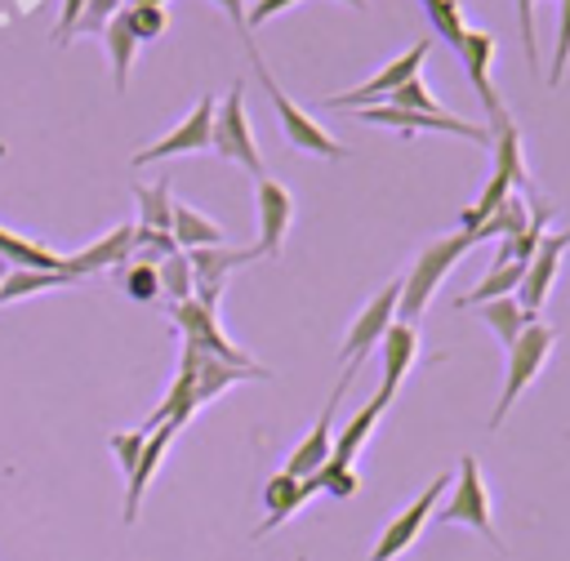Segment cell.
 Returning a JSON list of instances; mask_svg holds the SVG:
<instances>
[{
  "label": "cell",
  "instance_id": "6da1fadb",
  "mask_svg": "<svg viewBox=\"0 0 570 561\" xmlns=\"http://www.w3.org/2000/svg\"><path fill=\"white\" fill-rule=\"evenodd\" d=\"M476 245V236L472 232H450V236H436L419 258H414V267L401 276V303H396V321H405V325H419V316H423V307L432 303V294H436V285L450 276V267L468 254Z\"/></svg>",
  "mask_w": 570,
  "mask_h": 561
},
{
  "label": "cell",
  "instance_id": "7a4b0ae2",
  "mask_svg": "<svg viewBox=\"0 0 570 561\" xmlns=\"http://www.w3.org/2000/svg\"><path fill=\"white\" fill-rule=\"evenodd\" d=\"M552 343H557V329L552 325H543V321H530L521 334H517V343L508 347V370H503V392H499V401H494V414H490V432L494 427H503V419L512 414V405H517V396L534 383V374L543 370V361L552 356Z\"/></svg>",
  "mask_w": 570,
  "mask_h": 561
},
{
  "label": "cell",
  "instance_id": "3957f363",
  "mask_svg": "<svg viewBox=\"0 0 570 561\" xmlns=\"http://www.w3.org/2000/svg\"><path fill=\"white\" fill-rule=\"evenodd\" d=\"M245 53H249V62H254V76L263 80V89H267V98H272V107H276V120H281V129H285V138H289V147H298V151H312V156H347V147L343 142H334L281 85H276V76L267 71V62H263V53L254 49V40H245Z\"/></svg>",
  "mask_w": 570,
  "mask_h": 561
},
{
  "label": "cell",
  "instance_id": "277c9868",
  "mask_svg": "<svg viewBox=\"0 0 570 561\" xmlns=\"http://www.w3.org/2000/svg\"><path fill=\"white\" fill-rule=\"evenodd\" d=\"M436 521L445 525H468L476 530L485 543H494L503 552V539L494 530V512H490V494H485V481H481V463L472 454L459 459V476H454V494L445 508H436Z\"/></svg>",
  "mask_w": 570,
  "mask_h": 561
},
{
  "label": "cell",
  "instance_id": "5b68a950",
  "mask_svg": "<svg viewBox=\"0 0 570 561\" xmlns=\"http://www.w3.org/2000/svg\"><path fill=\"white\" fill-rule=\"evenodd\" d=\"M396 303H401V280H387L365 307H361V316L352 321V329H347V338H343V383H352L356 374H361V365L370 361V352H374V343L387 334V325L396 321Z\"/></svg>",
  "mask_w": 570,
  "mask_h": 561
},
{
  "label": "cell",
  "instance_id": "8992f818",
  "mask_svg": "<svg viewBox=\"0 0 570 561\" xmlns=\"http://www.w3.org/2000/svg\"><path fill=\"white\" fill-rule=\"evenodd\" d=\"M214 147H218L223 160L263 178V160H258V147H254V129H249V116H245V89L240 85H232V94H223L218 107H214Z\"/></svg>",
  "mask_w": 570,
  "mask_h": 561
},
{
  "label": "cell",
  "instance_id": "52a82bcc",
  "mask_svg": "<svg viewBox=\"0 0 570 561\" xmlns=\"http://www.w3.org/2000/svg\"><path fill=\"white\" fill-rule=\"evenodd\" d=\"M428 49H432V40H414L405 53H396L383 71H374L365 85H356V89H347V94H330L325 98V107H334V111H361V107H379L383 98H392L405 80H414L419 76V67H423V58H428Z\"/></svg>",
  "mask_w": 570,
  "mask_h": 561
},
{
  "label": "cell",
  "instance_id": "ba28073f",
  "mask_svg": "<svg viewBox=\"0 0 570 561\" xmlns=\"http://www.w3.org/2000/svg\"><path fill=\"white\" fill-rule=\"evenodd\" d=\"M445 485H454V476H432L414 499H410V508H401L392 521H387V530L379 534V543H374V552H370V561H396L419 534H423V525L436 516V503H441V494H445Z\"/></svg>",
  "mask_w": 570,
  "mask_h": 561
},
{
  "label": "cell",
  "instance_id": "9c48e42d",
  "mask_svg": "<svg viewBox=\"0 0 570 561\" xmlns=\"http://www.w3.org/2000/svg\"><path fill=\"white\" fill-rule=\"evenodd\" d=\"M169 312H174V325L183 329V343H187V347H196V352H205V356H218V361H232V365H240V370H254V361H249L240 347H232V338L223 334L214 307H205L196 294L183 298V303H169Z\"/></svg>",
  "mask_w": 570,
  "mask_h": 561
},
{
  "label": "cell",
  "instance_id": "30bf717a",
  "mask_svg": "<svg viewBox=\"0 0 570 561\" xmlns=\"http://www.w3.org/2000/svg\"><path fill=\"white\" fill-rule=\"evenodd\" d=\"M214 107H218V98H200L165 138L138 147V151L129 156V165H151V160H169V156H187V151L214 147Z\"/></svg>",
  "mask_w": 570,
  "mask_h": 561
},
{
  "label": "cell",
  "instance_id": "8fae6325",
  "mask_svg": "<svg viewBox=\"0 0 570 561\" xmlns=\"http://www.w3.org/2000/svg\"><path fill=\"white\" fill-rule=\"evenodd\" d=\"M187 254V267H191V294L205 303V307H218L223 298V285L236 267L254 263L258 249H227V245H205V249H183Z\"/></svg>",
  "mask_w": 570,
  "mask_h": 561
},
{
  "label": "cell",
  "instance_id": "7c38bea8",
  "mask_svg": "<svg viewBox=\"0 0 570 561\" xmlns=\"http://www.w3.org/2000/svg\"><path fill=\"white\" fill-rule=\"evenodd\" d=\"M254 200H258V245L254 249H258V258H276L285 249V232L294 223V196L285 183L263 174L254 187Z\"/></svg>",
  "mask_w": 570,
  "mask_h": 561
},
{
  "label": "cell",
  "instance_id": "4fadbf2b",
  "mask_svg": "<svg viewBox=\"0 0 570 561\" xmlns=\"http://www.w3.org/2000/svg\"><path fill=\"white\" fill-rule=\"evenodd\" d=\"M566 249H570V232H557V236H543L539 249L530 254L525 276H521V285H517V303H521L525 312L539 316V307H543V298L552 294V280H557V272H561V254H566Z\"/></svg>",
  "mask_w": 570,
  "mask_h": 561
},
{
  "label": "cell",
  "instance_id": "5bb4252c",
  "mask_svg": "<svg viewBox=\"0 0 570 561\" xmlns=\"http://www.w3.org/2000/svg\"><path fill=\"white\" fill-rule=\"evenodd\" d=\"M347 387L352 383H343L338 378V387L330 392V401H325V410H321V419H316V427L294 445V454H289V463L281 468V472H289V476H298V481H307V476H316L325 463H330V454H334V436H330V423H334V410H338V401L347 396Z\"/></svg>",
  "mask_w": 570,
  "mask_h": 561
},
{
  "label": "cell",
  "instance_id": "9a60e30c",
  "mask_svg": "<svg viewBox=\"0 0 570 561\" xmlns=\"http://www.w3.org/2000/svg\"><path fill=\"white\" fill-rule=\"evenodd\" d=\"M459 62H463V71H468V80H472V89H476V98H481V107H485V120L503 116L508 107L499 102V89H494V80H490V67H494V36L481 31V27H468V36H463V45H459Z\"/></svg>",
  "mask_w": 570,
  "mask_h": 561
},
{
  "label": "cell",
  "instance_id": "2e32d148",
  "mask_svg": "<svg viewBox=\"0 0 570 561\" xmlns=\"http://www.w3.org/2000/svg\"><path fill=\"white\" fill-rule=\"evenodd\" d=\"M134 258V223H116L107 236H98L89 249L67 254V272L80 280L89 272H120Z\"/></svg>",
  "mask_w": 570,
  "mask_h": 561
},
{
  "label": "cell",
  "instance_id": "e0dca14e",
  "mask_svg": "<svg viewBox=\"0 0 570 561\" xmlns=\"http://www.w3.org/2000/svg\"><path fill=\"white\" fill-rule=\"evenodd\" d=\"M379 352H383V387L379 396L392 401L401 378L410 374V365L419 361V325H405V321H392L387 334L379 338Z\"/></svg>",
  "mask_w": 570,
  "mask_h": 561
},
{
  "label": "cell",
  "instance_id": "ac0fdd59",
  "mask_svg": "<svg viewBox=\"0 0 570 561\" xmlns=\"http://www.w3.org/2000/svg\"><path fill=\"white\" fill-rule=\"evenodd\" d=\"M178 432H183V427H174V423H160L156 432H147L142 454H138L134 472L125 476V521H138L142 494H147V485H151V476H156V468H160V459H165V450H169V441H174Z\"/></svg>",
  "mask_w": 570,
  "mask_h": 561
},
{
  "label": "cell",
  "instance_id": "d6986e66",
  "mask_svg": "<svg viewBox=\"0 0 570 561\" xmlns=\"http://www.w3.org/2000/svg\"><path fill=\"white\" fill-rule=\"evenodd\" d=\"M312 494H321V485H316V476H307V481H298V476H289V472H272L267 476V485H263V508H267V521L254 530V534H267V530H276V525H285Z\"/></svg>",
  "mask_w": 570,
  "mask_h": 561
},
{
  "label": "cell",
  "instance_id": "ffe728a7",
  "mask_svg": "<svg viewBox=\"0 0 570 561\" xmlns=\"http://www.w3.org/2000/svg\"><path fill=\"white\" fill-rule=\"evenodd\" d=\"M485 129H490V151H494V174H503V178L512 183V191H521V187L530 183V174H525V156H521V129H517V120H512V111H503V116H494V120H485Z\"/></svg>",
  "mask_w": 570,
  "mask_h": 561
},
{
  "label": "cell",
  "instance_id": "44dd1931",
  "mask_svg": "<svg viewBox=\"0 0 570 561\" xmlns=\"http://www.w3.org/2000/svg\"><path fill=\"white\" fill-rule=\"evenodd\" d=\"M187 347V343H183ZM191 370H196V410L205 405V401H214L223 387H232V383H240V378H267V370L263 365H254V370H240V365H232V361H218V356H205V352H196L191 347Z\"/></svg>",
  "mask_w": 570,
  "mask_h": 561
},
{
  "label": "cell",
  "instance_id": "7402d4cb",
  "mask_svg": "<svg viewBox=\"0 0 570 561\" xmlns=\"http://www.w3.org/2000/svg\"><path fill=\"white\" fill-rule=\"evenodd\" d=\"M392 401H383V396H374V401H365L352 419H347V427L338 432V441H334V454H330V463L325 468H352L356 463V450L365 445V436L374 432V423H379V414L387 410Z\"/></svg>",
  "mask_w": 570,
  "mask_h": 561
},
{
  "label": "cell",
  "instance_id": "603a6c76",
  "mask_svg": "<svg viewBox=\"0 0 570 561\" xmlns=\"http://www.w3.org/2000/svg\"><path fill=\"white\" fill-rule=\"evenodd\" d=\"M169 236L178 249H205V245H227L223 227L214 218H205L200 209H191L187 200H174V223H169Z\"/></svg>",
  "mask_w": 570,
  "mask_h": 561
},
{
  "label": "cell",
  "instance_id": "cb8c5ba5",
  "mask_svg": "<svg viewBox=\"0 0 570 561\" xmlns=\"http://www.w3.org/2000/svg\"><path fill=\"white\" fill-rule=\"evenodd\" d=\"M0 254H4L13 267H31V272H62V267H67L62 254H53V249H45L40 240L18 236V232H9V227H0Z\"/></svg>",
  "mask_w": 570,
  "mask_h": 561
},
{
  "label": "cell",
  "instance_id": "d4e9b609",
  "mask_svg": "<svg viewBox=\"0 0 570 561\" xmlns=\"http://www.w3.org/2000/svg\"><path fill=\"white\" fill-rule=\"evenodd\" d=\"M472 312H481V321L499 334V343H503V347H512V343H517V334H521L530 321H539L534 312H525V307L517 303V294H508V298H490V303H481V307H472Z\"/></svg>",
  "mask_w": 570,
  "mask_h": 561
},
{
  "label": "cell",
  "instance_id": "484cf974",
  "mask_svg": "<svg viewBox=\"0 0 570 561\" xmlns=\"http://www.w3.org/2000/svg\"><path fill=\"white\" fill-rule=\"evenodd\" d=\"M138 196V223L142 232H165L169 236V223H174V196H169V178L160 183H147V187H134Z\"/></svg>",
  "mask_w": 570,
  "mask_h": 561
},
{
  "label": "cell",
  "instance_id": "4316f807",
  "mask_svg": "<svg viewBox=\"0 0 570 561\" xmlns=\"http://www.w3.org/2000/svg\"><path fill=\"white\" fill-rule=\"evenodd\" d=\"M58 285H76V276L62 267V272H31V267H9V276L0 280V303H13V298H31L40 289H58Z\"/></svg>",
  "mask_w": 570,
  "mask_h": 561
},
{
  "label": "cell",
  "instance_id": "83f0119b",
  "mask_svg": "<svg viewBox=\"0 0 570 561\" xmlns=\"http://www.w3.org/2000/svg\"><path fill=\"white\" fill-rule=\"evenodd\" d=\"M521 276H525V263H503V267H490V272L481 276V285H472V289L459 298V307H463V312H472L476 303H490V298H508V294H517Z\"/></svg>",
  "mask_w": 570,
  "mask_h": 561
},
{
  "label": "cell",
  "instance_id": "f1b7e54d",
  "mask_svg": "<svg viewBox=\"0 0 570 561\" xmlns=\"http://www.w3.org/2000/svg\"><path fill=\"white\" fill-rule=\"evenodd\" d=\"M102 40H107V58H111V80H116V89H125L129 67H134V49H138V40H134V31L125 27V18H120V13L107 22Z\"/></svg>",
  "mask_w": 570,
  "mask_h": 561
},
{
  "label": "cell",
  "instance_id": "f546056e",
  "mask_svg": "<svg viewBox=\"0 0 570 561\" xmlns=\"http://www.w3.org/2000/svg\"><path fill=\"white\" fill-rule=\"evenodd\" d=\"M508 191H512V183H508L503 174H490V178H485V187H481V200L463 209L459 227H463V232H476V227H481V223H485V218H490V214H494V209L508 200Z\"/></svg>",
  "mask_w": 570,
  "mask_h": 561
},
{
  "label": "cell",
  "instance_id": "4dcf8cb0",
  "mask_svg": "<svg viewBox=\"0 0 570 561\" xmlns=\"http://www.w3.org/2000/svg\"><path fill=\"white\" fill-rule=\"evenodd\" d=\"M156 276H160V294H169V303H183L191 298V267H187V254L174 249L156 263Z\"/></svg>",
  "mask_w": 570,
  "mask_h": 561
},
{
  "label": "cell",
  "instance_id": "1f68e13d",
  "mask_svg": "<svg viewBox=\"0 0 570 561\" xmlns=\"http://www.w3.org/2000/svg\"><path fill=\"white\" fill-rule=\"evenodd\" d=\"M120 18H125V27L134 31V40H160L165 27H169V13H165L160 4H125Z\"/></svg>",
  "mask_w": 570,
  "mask_h": 561
},
{
  "label": "cell",
  "instance_id": "d6a6232c",
  "mask_svg": "<svg viewBox=\"0 0 570 561\" xmlns=\"http://www.w3.org/2000/svg\"><path fill=\"white\" fill-rule=\"evenodd\" d=\"M428 18H432V31L445 36V45L459 53V45H463V36H468V22H463L459 0H432V4H428Z\"/></svg>",
  "mask_w": 570,
  "mask_h": 561
},
{
  "label": "cell",
  "instance_id": "836d02e7",
  "mask_svg": "<svg viewBox=\"0 0 570 561\" xmlns=\"http://www.w3.org/2000/svg\"><path fill=\"white\" fill-rule=\"evenodd\" d=\"M120 285H125L129 298H156V294H160L156 267H151V263H138V258H129V263L120 267Z\"/></svg>",
  "mask_w": 570,
  "mask_h": 561
},
{
  "label": "cell",
  "instance_id": "e575fe53",
  "mask_svg": "<svg viewBox=\"0 0 570 561\" xmlns=\"http://www.w3.org/2000/svg\"><path fill=\"white\" fill-rule=\"evenodd\" d=\"M566 67H570V0H561V13H557V40H552V71H548L543 80L557 89L561 76H566Z\"/></svg>",
  "mask_w": 570,
  "mask_h": 561
},
{
  "label": "cell",
  "instance_id": "d590c367",
  "mask_svg": "<svg viewBox=\"0 0 570 561\" xmlns=\"http://www.w3.org/2000/svg\"><path fill=\"white\" fill-rule=\"evenodd\" d=\"M125 4L120 0H85V9H80V22H76V31H89V36H102L107 31V22L120 13Z\"/></svg>",
  "mask_w": 570,
  "mask_h": 561
},
{
  "label": "cell",
  "instance_id": "8d00e7d4",
  "mask_svg": "<svg viewBox=\"0 0 570 561\" xmlns=\"http://www.w3.org/2000/svg\"><path fill=\"white\" fill-rule=\"evenodd\" d=\"M142 441H147V432H111V454H116V463H120V472L129 476L134 472V463H138V454H142Z\"/></svg>",
  "mask_w": 570,
  "mask_h": 561
},
{
  "label": "cell",
  "instance_id": "74e56055",
  "mask_svg": "<svg viewBox=\"0 0 570 561\" xmlns=\"http://www.w3.org/2000/svg\"><path fill=\"white\" fill-rule=\"evenodd\" d=\"M517 13H521V53H525V67L539 76V40H534V0H517Z\"/></svg>",
  "mask_w": 570,
  "mask_h": 561
},
{
  "label": "cell",
  "instance_id": "f35d334b",
  "mask_svg": "<svg viewBox=\"0 0 570 561\" xmlns=\"http://www.w3.org/2000/svg\"><path fill=\"white\" fill-rule=\"evenodd\" d=\"M298 0H254L249 9H245V31H254V27H263L267 18H276V13H285V9H294Z\"/></svg>",
  "mask_w": 570,
  "mask_h": 561
},
{
  "label": "cell",
  "instance_id": "ab89813d",
  "mask_svg": "<svg viewBox=\"0 0 570 561\" xmlns=\"http://www.w3.org/2000/svg\"><path fill=\"white\" fill-rule=\"evenodd\" d=\"M80 9L85 0H62V13H58V27H53V45H67L76 36V22H80Z\"/></svg>",
  "mask_w": 570,
  "mask_h": 561
},
{
  "label": "cell",
  "instance_id": "60d3db41",
  "mask_svg": "<svg viewBox=\"0 0 570 561\" xmlns=\"http://www.w3.org/2000/svg\"><path fill=\"white\" fill-rule=\"evenodd\" d=\"M214 4H218V9L232 18V27L240 31V40H249V31H245V0H214Z\"/></svg>",
  "mask_w": 570,
  "mask_h": 561
},
{
  "label": "cell",
  "instance_id": "b9f144b4",
  "mask_svg": "<svg viewBox=\"0 0 570 561\" xmlns=\"http://www.w3.org/2000/svg\"><path fill=\"white\" fill-rule=\"evenodd\" d=\"M9 267H13V263H9V258H4V254H0V280H4V276H9Z\"/></svg>",
  "mask_w": 570,
  "mask_h": 561
},
{
  "label": "cell",
  "instance_id": "7bdbcfd3",
  "mask_svg": "<svg viewBox=\"0 0 570 561\" xmlns=\"http://www.w3.org/2000/svg\"><path fill=\"white\" fill-rule=\"evenodd\" d=\"M129 4H160V9H165L169 0H129Z\"/></svg>",
  "mask_w": 570,
  "mask_h": 561
},
{
  "label": "cell",
  "instance_id": "ee69618b",
  "mask_svg": "<svg viewBox=\"0 0 570 561\" xmlns=\"http://www.w3.org/2000/svg\"><path fill=\"white\" fill-rule=\"evenodd\" d=\"M343 4H352V9H365V0H343Z\"/></svg>",
  "mask_w": 570,
  "mask_h": 561
},
{
  "label": "cell",
  "instance_id": "f6af8a7d",
  "mask_svg": "<svg viewBox=\"0 0 570 561\" xmlns=\"http://www.w3.org/2000/svg\"><path fill=\"white\" fill-rule=\"evenodd\" d=\"M428 4H432V0H423V9H428Z\"/></svg>",
  "mask_w": 570,
  "mask_h": 561
},
{
  "label": "cell",
  "instance_id": "bcb514c9",
  "mask_svg": "<svg viewBox=\"0 0 570 561\" xmlns=\"http://www.w3.org/2000/svg\"><path fill=\"white\" fill-rule=\"evenodd\" d=\"M566 232H570V227H566Z\"/></svg>",
  "mask_w": 570,
  "mask_h": 561
}]
</instances>
